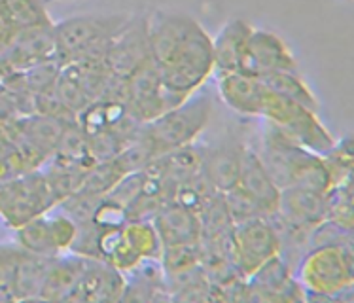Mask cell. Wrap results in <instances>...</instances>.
Returning <instances> with one entry per match:
<instances>
[{
  "label": "cell",
  "mask_w": 354,
  "mask_h": 303,
  "mask_svg": "<svg viewBox=\"0 0 354 303\" xmlns=\"http://www.w3.org/2000/svg\"><path fill=\"white\" fill-rule=\"evenodd\" d=\"M258 154L269 176L281 190L290 186H304L326 194L332 188V181L322 156H317L297 146L294 140L282 135L275 125L268 122Z\"/></svg>",
  "instance_id": "cell-1"
},
{
  "label": "cell",
  "mask_w": 354,
  "mask_h": 303,
  "mask_svg": "<svg viewBox=\"0 0 354 303\" xmlns=\"http://www.w3.org/2000/svg\"><path fill=\"white\" fill-rule=\"evenodd\" d=\"M131 14H82L53 23L55 57L63 63L91 65L104 63L110 42L114 40Z\"/></svg>",
  "instance_id": "cell-2"
},
{
  "label": "cell",
  "mask_w": 354,
  "mask_h": 303,
  "mask_svg": "<svg viewBox=\"0 0 354 303\" xmlns=\"http://www.w3.org/2000/svg\"><path fill=\"white\" fill-rule=\"evenodd\" d=\"M305 300H351L354 286L353 243L309 246L297 266Z\"/></svg>",
  "instance_id": "cell-3"
},
{
  "label": "cell",
  "mask_w": 354,
  "mask_h": 303,
  "mask_svg": "<svg viewBox=\"0 0 354 303\" xmlns=\"http://www.w3.org/2000/svg\"><path fill=\"white\" fill-rule=\"evenodd\" d=\"M210 118L212 101L207 93L197 91L178 107L165 110L150 122L140 123L137 137L148 146L153 158H158L167 152L197 143L199 135L210 123Z\"/></svg>",
  "instance_id": "cell-4"
},
{
  "label": "cell",
  "mask_w": 354,
  "mask_h": 303,
  "mask_svg": "<svg viewBox=\"0 0 354 303\" xmlns=\"http://www.w3.org/2000/svg\"><path fill=\"white\" fill-rule=\"evenodd\" d=\"M163 84L178 104L188 101L197 93L205 82L212 76L214 59H212V38L197 23L188 38L184 40L174 57L165 66L159 68Z\"/></svg>",
  "instance_id": "cell-5"
},
{
  "label": "cell",
  "mask_w": 354,
  "mask_h": 303,
  "mask_svg": "<svg viewBox=\"0 0 354 303\" xmlns=\"http://www.w3.org/2000/svg\"><path fill=\"white\" fill-rule=\"evenodd\" d=\"M261 118L275 125L282 135H286L297 146L317 156H326L335 145V138L320 122L318 112L305 109L304 104H297L282 95L273 93L271 89L266 97Z\"/></svg>",
  "instance_id": "cell-6"
},
{
  "label": "cell",
  "mask_w": 354,
  "mask_h": 303,
  "mask_svg": "<svg viewBox=\"0 0 354 303\" xmlns=\"http://www.w3.org/2000/svg\"><path fill=\"white\" fill-rule=\"evenodd\" d=\"M281 250L279 231L269 218H248L235 222L230 230V260L243 279H248Z\"/></svg>",
  "instance_id": "cell-7"
},
{
  "label": "cell",
  "mask_w": 354,
  "mask_h": 303,
  "mask_svg": "<svg viewBox=\"0 0 354 303\" xmlns=\"http://www.w3.org/2000/svg\"><path fill=\"white\" fill-rule=\"evenodd\" d=\"M55 207L57 199L44 173L27 171L0 182V217L14 230Z\"/></svg>",
  "instance_id": "cell-8"
},
{
  "label": "cell",
  "mask_w": 354,
  "mask_h": 303,
  "mask_svg": "<svg viewBox=\"0 0 354 303\" xmlns=\"http://www.w3.org/2000/svg\"><path fill=\"white\" fill-rule=\"evenodd\" d=\"M148 61H152L148 42V14H131L122 30L110 42L104 65L112 76L127 80Z\"/></svg>",
  "instance_id": "cell-9"
},
{
  "label": "cell",
  "mask_w": 354,
  "mask_h": 303,
  "mask_svg": "<svg viewBox=\"0 0 354 303\" xmlns=\"http://www.w3.org/2000/svg\"><path fill=\"white\" fill-rule=\"evenodd\" d=\"M123 104L131 118L138 123L150 122L159 114H163L165 110L173 109L163 86L161 71L153 63V59L125 80Z\"/></svg>",
  "instance_id": "cell-10"
},
{
  "label": "cell",
  "mask_w": 354,
  "mask_h": 303,
  "mask_svg": "<svg viewBox=\"0 0 354 303\" xmlns=\"http://www.w3.org/2000/svg\"><path fill=\"white\" fill-rule=\"evenodd\" d=\"M197 21L188 14L174 10H153L148 14V42L153 63L161 68L165 66L184 40L194 30Z\"/></svg>",
  "instance_id": "cell-11"
},
{
  "label": "cell",
  "mask_w": 354,
  "mask_h": 303,
  "mask_svg": "<svg viewBox=\"0 0 354 303\" xmlns=\"http://www.w3.org/2000/svg\"><path fill=\"white\" fill-rule=\"evenodd\" d=\"M277 71H297L294 53L279 35L268 29L254 27L248 37L246 55L239 73L252 74L260 78L263 74L277 73Z\"/></svg>",
  "instance_id": "cell-12"
},
{
  "label": "cell",
  "mask_w": 354,
  "mask_h": 303,
  "mask_svg": "<svg viewBox=\"0 0 354 303\" xmlns=\"http://www.w3.org/2000/svg\"><path fill=\"white\" fill-rule=\"evenodd\" d=\"M243 146L245 143H241L235 135H227L216 145L203 148L201 174L220 194L233 188L239 182Z\"/></svg>",
  "instance_id": "cell-13"
},
{
  "label": "cell",
  "mask_w": 354,
  "mask_h": 303,
  "mask_svg": "<svg viewBox=\"0 0 354 303\" xmlns=\"http://www.w3.org/2000/svg\"><path fill=\"white\" fill-rule=\"evenodd\" d=\"M271 218L294 230L311 231L324 220V194L304 186L281 190L279 209Z\"/></svg>",
  "instance_id": "cell-14"
},
{
  "label": "cell",
  "mask_w": 354,
  "mask_h": 303,
  "mask_svg": "<svg viewBox=\"0 0 354 303\" xmlns=\"http://www.w3.org/2000/svg\"><path fill=\"white\" fill-rule=\"evenodd\" d=\"M248 300H305L304 288L290 275V269L281 254L266 261L246 279Z\"/></svg>",
  "instance_id": "cell-15"
},
{
  "label": "cell",
  "mask_w": 354,
  "mask_h": 303,
  "mask_svg": "<svg viewBox=\"0 0 354 303\" xmlns=\"http://www.w3.org/2000/svg\"><path fill=\"white\" fill-rule=\"evenodd\" d=\"M125 292V275L99 258H86L84 273L73 296L68 300L82 302H116Z\"/></svg>",
  "instance_id": "cell-16"
},
{
  "label": "cell",
  "mask_w": 354,
  "mask_h": 303,
  "mask_svg": "<svg viewBox=\"0 0 354 303\" xmlns=\"http://www.w3.org/2000/svg\"><path fill=\"white\" fill-rule=\"evenodd\" d=\"M237 184L258 203L263 217L271 218L275 214L279 209V199H281V188L266 171L258 150L250 145L243 146L241 173H239Z\"/></svg>",
  "instance_id": "cell-17"
},
{
  "label": "cell",
  "mask_w": 354,
  "mask_h": 303,
  "mask_svg": "<svg viewBox=\"0 0 354 303\" xmlns=\"http://www.w3.org/2000/svg\"><path fill=\"white\" fill-rule=\"evenodd\" d=\"M218 95L227 109L241 116L261 118L269 87L252 74L230 73L218 76Z\"/></svg>",
  "instance_id": "cell-18"
},
{
  "label": "cell",
  "mask_w": 354,
  "mask_h": 303,
  "mask_svg": "<svg viewBox=\"0 0 354 303\" xmlns=\"http://www.w3.org/2000/svg\"><path fill=\"white\" fill-rule=\"evenodd\" d=\"M152 224L156 226L163 246L201 243L203 230L199 217L176 201H167L153 214Z\"/></svg>",
  "instance_id": "cell-19"
},
{
  "label": "cell",
  "mask_w": 354,
  "mask_h": 303,
  "mask_svg": "<svg viewBox=\"0 0 354 303\" xmlns=\"http://www.w3.org/2000/svg\"><path fill=\"white\" fill-rule=\"evenodd\" d=\"M252 25L245 19H230L220 29L216 38H212V59H214V76L239 73L246 55V44L252 33Z\"/></svg>",
  "instance_id": "cell-20"
},
{
  "label": "cell",
  "mask_w": 354,
  "mask_h": 303,
  "mask_svg": "<svg viewBox=\"0 0 354 303\" xmlns=\"http://www.w3.org/2000/svg\"><path fill=\"white\" fill-rule=\"evenodd\" d=\"M86 258L78 254H57L50 260L38 300H68L84 273Z\"/></svg>",
  "instance_id": "cell-21"
},
{
  "label": "cell",
  "mask_w": 354,
  "mask_h": 303,
  "mask_svg": "<svg viewBox=\"0 0 354 303\" xmlns=\"http://www.w3.org/2000/svg\"><path fill=\"white\" fill-rule=\"evenodd\" d=\"M50 260L51 258L46 256H37L21 250L15 261L12 282H10V292L14 300H38Z\"/></svg>",
  "instance_id": "cell-22"
},
{
  "label": "cell",
  "mask_w": 354,
  "mask_h": 303,
  "mask_svg": "<svg viewBox=\"0 0 354 303\" xmlns=\"http://www.w3.org/2000/svg\"><path fill=\"white\" fill-rule=\"evenodd\" d=\"M0 17L15 33L53 25L46 0H0Z\"/></svg>",
  "instance_id": "cell-23"
},
{
  "label": "cell",
  "mask_w": 354,
  "mask_h": 303,
  "mask_svg": "<svg viewBox=\"0 0 354 303\" xmlns=\"http://www.w3.org/2000/svg\"><path fill=\"white\" fill-rule=\"evenodd\" d=\"M15 243L21 250L29 254H37V256L53 258V256L59 254L55 241H53V233H51L48 212H44L40 217L32 218V220L25 222L19 228H15Z\"/></svg>",
  "instance_id": "cell-24"
},
{
  "label": "cell",
  "mask_w": 354,
  "mask_h": 303,
  "mask_svg": "<svg viewBox=\"0 0 354 303\" xmlns=\"http://www.w3.org/2000/svg\"><path fill=\"white\" fill-rule=\"evenodd\" d=\"M260 78L273 93L282 95L297 104H304L305 109L318 112L320 104L317 95L313 93V89L305 84V80L299 76L297 71H277V73L263 74Z\"/></svg>",
  "instance_id": "cell-25"
},
{
  "label": "cell",
  "mask_w": 354,
  "mask_h": 303,
  "mask_svg": "<svg viewBox=\"0 0 354 303\" xmlns=\"http://www.w3.org/2000/svg\"><path fill=\"white\" fill-rule=\"evenodd\" d=\"M324 220L353 231V181L335 184L326 192Z\"/></svg>",
  "instance_id": "cell-26"
},
{
  "label": "cell",
  "mask_w": 354,
  "mask_h": 303,
  "mask_svg": "<svg viewBox=\"0 0 354 303\" xmlns=\"http://www.w3.org/2000/svg\"><path fill=\"white\" fill-rule=\"evenodd\" d=\"M123 171L116 165L114 159L109 161H99L95 163L84 176V181L80 184L76 192L87 195H97V197H104L110 190L116 186V182L123 176Z\"/></svg>",
  "instance_id": "cell-27"
},
{
  "label": "cell",
  "mask_w": 354,
  "mask_h": 303,
  "mask_svg": "<svg viewBox=\"0 0 354 303\" xmlns=\"http://www.w3.org/2000/svg\"><path fill=\"white\" fill-rule=\"evenodd\" d=\"M322 159H324V165L328 169V174H330L332 186L353 181V143H351V137L335 140L332 150L322 156Z\"/></svg>",
  "instance_id": "cell-28"
},
{
  "label": "cell",
  "mask_w": 354,
  "mask_h": 303,
  "mask_svg": "<svg viewBox=\"0 0 354 303\" xmlns=\"http://www.w3.org/2000/svg\"><path fill=\"white\" fill-rule=\"evenodd\" d=\"M222 199H224L225 209H227V214L235 222H243V220H248V218L263 217L261 214L258 203L254 201L250 195L246 194L245 190L241 188L239 184H235L233 188H230L227 192L222 194Z\"/></svg>",
  "instance_id": "cell-29"
},
{
  "label": "cell",
  "mask_w": 354,
  "mask_h": 303,
  "mask_svg": "<svg viewBox=\"0 0 354 303\" xmlns=\"http://www.w3.org/2000/svg\"><path fill=\"white\" fill-rule=\"evenodd\" d=\"M146 173L145 171H135V173L123 174L122 178L116 182V186L110 190L109 194L104 195L109 201L116 203L118 207L127 210L131 203L137 199V195L140 194V190L145 186Z\"/></svg>",
  "instance_id": "cell-30"
},
{
  "label": "cell",
  "mask_w": 354,
  "mask_h": 303,
  "mask_svg": "<svg viewBox=\"0 0 354 303\" xmlns=\"http://www.w3.org/2000/svg\"><path fill=\"white\" fill-rule=\"evenodd\" d=\"M15 37H17V33L10 29L6 23H4V19L0 17V53L10 48V44L14 42Z\"/></svg>",
  "instance_id": "cell-31"
},
{
  "label": "cell",
  "mask_w": 354,
  "mask_h": 303,
  "mask_svg": "<svg viewBox=\"0 0 354 303\" xmlns=\"http://www.w3.org/2000/svg\"><path fill=\"white\" fill-rule=\"evenodd\" d=\"M46 2H76V0H46Z\"/></svg>",
  "instance_id": "cell-32"
}]
</instances>
